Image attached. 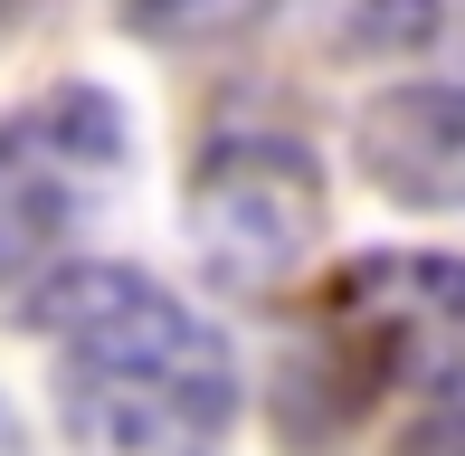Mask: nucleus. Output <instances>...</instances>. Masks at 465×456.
I'll list each match as a JSON object with an SVG mask.
<instances>
[{
    "label": "nucleus",
    "instance_id": "f257e3e1",
    "mask_svg": "<svg viewBox=\"0 0 465 456\" xmlns=\"http://www.w3.org/2000/svg\"><path fill=\"white\" fill-rule=\"evenodd\" d=\"M57 362V419L95 456H200L238 419V362L143 266H67L29 295Z\"/></svg>",
    "mask_w": 465,
    "mask_h": 456
},
{
    "label": "nucleus",
    "instance_id": "6e6552de",
    "mask_svg": "<svg viewBox=\"0 0 465 456\" xmlns=\"http://www.w3.org/2000/svg\"><path fill=\"white\" fill-rule=\"evenodd\" d=\"M0 456H19V419H10V409H0Z\"/></svg>",
    "mask_w": 465,
    "mask_h": 456
},
{
    "label": "nucleus",
    "instance_id": "0eeeda50",
    "mask_svg": "<svg viewBox=\"0 0 465 456\" xmlns=\"http://www.w3.org/2000/svg\"><path fill=\"white\" fill-rule=\"evenodd\" d=\"M361 29H380L390 48H428L437 38V0H361Z\"/></svg>",
    "mask_w": 465,
    "mask_h": 456
},
{
    "label": "nucleus",
    "instance_id": "39448f33",
    "mask_svg": "<svg viewBox=\"0 0 465 456\" xmlns=\"http://www.w3.org/2000/svg\"><path fill=\"white\" fill-rule=\"evenodd\" d=\"M361 172L409 210H465V86H399L361 114Z\"/></svg>",
    "mask_w": 465,
    "mask_h": 456
},
{
    "label": "nucleus",
    "instance_id": "423d86ee",
    "mask_svg": "<svg viewBox=\"0 0 465 456\" xmlns=\"http://www.w3.org/2000/svg\"><path fill=\"white\" fill-rule=\"evenodd\" d=\"M114 10L143 38H219V29H247L257 10H276V0H114Z\"/></svg>",
    "mask_w": 465,
    "mask_h": 456
},
{
    "label": "nucleus",
    "instance_id": "7ed1b4c3",
    "mask_svg": "<svg viewBox=\"0 0 465 456\" xmlns=\"http://www.w3.org/2000/svg\"><path fill=\"white\" fill-rule=\"evenodd\" d=\"M332 333L361 371L418 390L428 419H465V257H361L332 285Z\"/></svg>",
    "mask_w": 465,
    "mask_h": 456
},
{
    "label": "nucleus",
    "instance_id": "f03ea898",
    "mask_svg": "<svg viewBox=\"0 0 465 456\" xmlns=\"http://www.w3.org/2000/svg\"><path fill=\"white\" fill-rule=\"evenodd\" d=\"M323 228V172L294 134H219L190 172V247L219 285L257 295L304 266Z\"/></svg>",
    "mask_w": 465,
    "mask_h": 456
},
{
    "label": "nucleus",
    "instance_id": "1a4fd4ad",
    "mask_svg": "<svg viewBox=\"0 0 465 456\" xmlns=\"http://www.w3.org/2000/svg\"><path fill=\"white\" fill-rule=\"evenodd\" d=\"M0 10H19V0H0Z\"/></svg>",
    "mask_w": 465,
    "mask_h": 456
},
{
    "label": "nucleus",
    "instance_id": "20e7f679",
    "mask_svg": "<svg viewBox=\"0 0 465 456\" xmlns=\"http://www.w3.org/2000/svg\"><path fill=\"white\" fill-rule=\"evenodd\" d=\"M124 162V124L104 95H48L19 124H0V285L29 276L67 219L114 181Z\"/></svg>",
    "mask_w": 465,
    "mask_h": 456
}]
</instances>
